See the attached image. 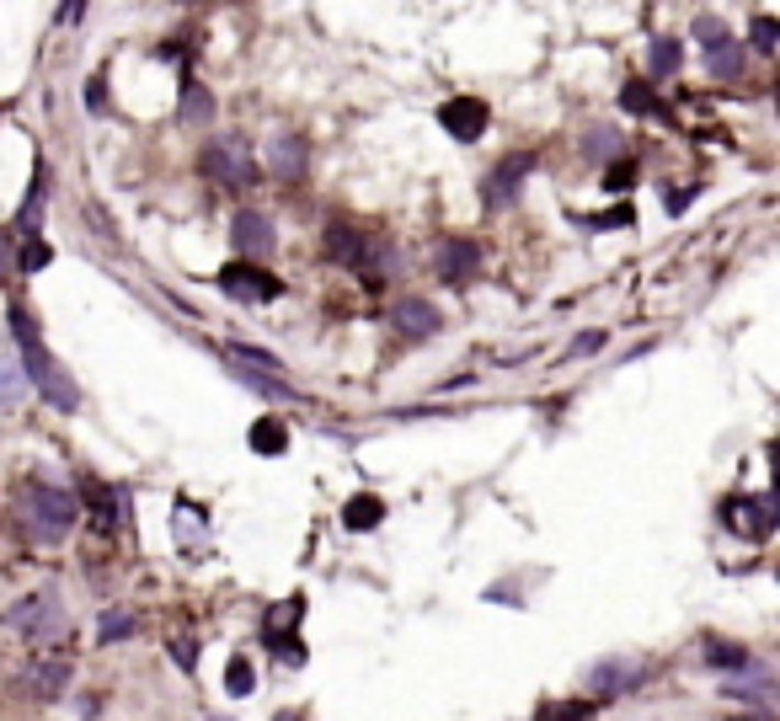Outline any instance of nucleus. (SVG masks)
Wrapping results in <instances>:
<instances>
[{"mask_svg":"<svg viewBox=\"0 0 780 721\" xmlns=\"http://www.w3.org/2000/svg\"><path fill=\"white\" fill-rule=\"evenodd\" d=\"M204 171L214 182H225V188H251L257 182V166H251L241 139H214L204 150Z\"/></svg>","mask_w":780,"mask_h":721,"instance_id":"0eeeda50","label":"nucleus"},{"mask_svg":"<svg viewBox=\"0 0 780 721\" xmlns=\"http://www.w3.org/2000/svg\"><path fill=\"white\" fill-rule=\"evenodd\" d=\"M273 240H279V230H273V219H268L262 209H241V214L230 219V246H236V257H247V262L268 257Z\"/></svg>","mask_w":780,"mask_h":721,"instance_id":"6e6552de","label":"nucleus"},{"mask_svg":"<svg viewBox=\"0 0 780 721\" xmlns=\"http://www.w3.org/2000/svg\"><path fill=\"white\" fill-rule=\"evenodd\" d=\"M128 631H134V615H124V609H108L97 620V641H124Z\"/></svg>","mask_w":780,"mask_h":721,"instance_id":"7c9ffc66","label":"nucleus"},{"mask_svg":"<svg viewBox=\"0 0 780 721\" xmlns=\"http://www.w3.org/2000/svg\"><path fill=\"white\" fill-rule=\"evenodd\" d=\"M273 721H305V717H299V711H279V717H273Z\"/></svg>","mask_w":780,"mask_h":721,"instance_id":"79ce46f5","label":"nucleus"},{"mask_svg":"<svg viewBox=\"0 0 780 721\" xmlns=\"http://www.w3.org/2000/svg\"><path fill=\"white\" fill-rule=\"evenodd\" d=\"M391 320H396V331L407 337V342H428L433 331H439V311L428 305V300H396V311H391Z\"/></svg>","mask_w":780,"mask_h":721,"instance_id":"4468645a","label":"nucleus"},{"mask_svg":"<svg viewBox=\"0 0 780 721\" xmlns=\"http://www.w3.org/2000/svg\"><path fill=\"white\" fill-rule=\"evenodd\" d=\"M748 38H754L759 54H776L780 48V22L776 16H754V33H748Z\"/></svg>","mask_w":780,"mask_h":721,"instance_id":"473e14b6","label":"nucleus"},{"mask_svg":"<svg viewBox=\"0 0 780 721\" xmlns=\"http://www.w3.org/2000/svg\"><path fill=\"white\" fill-rule=\"evenodd\" d=\"M705 59H711V76L716 80H738L743 76V48L733 38H722L716 48H705Z\"/></svg>","mask_w":780,"mask_h":721,"instance_id":"5701e85b","label":"nucleus"},{"mask_svg":"<svg viewBox=\"0 0 780 721\" xmlns=\"http://www.w3.org/2000/svg\"><path fill=\"white\" fill-rule=\"evenodd\" d=\"M182 91H188V102H182V119H188V123H204L208 113H214V108H208V97L199 91V86H182Z\"/></svg>","mask_w":780,"mask_h":721,"instance_id":"f704fd0d","label":"nucleus"},{"mask_svg":"<svg viewBox=\"0 0 780 721\" xmlns=\"http://www.w3.org/2000/svg\"><path fill=\"white\" fill-rule=\"evenodd\" d=\"M251 684H257V674H251V663H247V657L236 652V657L225 663V689H230L236 700H247V695H251Z\"/></svg>","mask_w":780,"mask_h":721,"instance_id":"c85d7f7f","label":"nucleus"},{"mask_svg":"<svg viewBox=\"0 0 780 721\" xmlns=\"http://www.w3.org/2000/svg\"><path fill=\"white\" fill-rule=\"evenodd\" d=\"M208 721H230V717H208Z\"/></svg>","mask_w":780,"mask_h":721,"instance_id":"c03bdc74","label":"nucleus"},{"mask_svg":"<svg viewBox=\"0 0 780 721\" xmlns=\"http://www.w3.org/2000/svg\"><path fill=\"white\" fill-rule=\"evenodd\" d=\"M722 523L743 534V540H770L776 534V497H727L722 503Z\"/></svg>","mask_w":780,"mask_h":721,"instance_id":"423d86ee","label":"nucleus"},{"mask_svg":"<svg viewBox=\"0 0 780 721\" xmlns=\"http://www.w3.org/2000/svg\"><path fill=\"white\" fill-rule=\"evenodd\" d=\"M364 251H370V240L359 236L348 219H331L327 225V257L331 262H342V268H364Z\"/></svg>","mask_w":780,"mask_h":721,"instance_id":"f3484780","label":"nucleus"},{"mask_svg":"<svg viewBox=\"0 0 780 721\" xmlns=\"http://www.w3.org/2000/svg\"><path fill=\"white\" fill-rule=\"evenodd\" d=\"M696 38H705V48H716V43L727 38V27H722L716 16H700V22H696Z\"/></svg>","mask_w":780,"mask_h":721,"instance_id":"e433bc0d","label":"nucleus"},{"mask_svg":"<svg viewBox=\"0 0 780 721\" xmlns=\"http://www.w3.org/2000/svg\"><path fill=\"white\" fill-rule=\"evenodd\" d=\"M705 663H711V668L738 674V668H748V652H743V646H733V641H711V646H705Z\"/></svg>","mask_w":780,"mask_h":721,"instance_id":"cd10ccee","label":"nucleus"},{"mask_svg":"<svg viewBox=\"0 0 780 721\" xmlns=\"http://www.w3.org/2000/svg\"><path fill=\"white\" fill-rule=\"evenodd\" d=\"M642 679H647V663H625V657H599L588 668L594 695H625V689H636Z\"/></svg>","mask_w":780,"mask_h":721,"instance_id":"f8f14e48","label":"nucleus"},{"mask_svg":"<svg viewBox=\"0 0 780 721\" xmlns=\"http://www.w3.org/2000/svg\"><path fill=\"white\" fill-rule=\"evenodd\" d=\"M5 320H11V337H16V348H22V374H27V385H38V396L48 401V406L76 412V406H81V391H76L70 369L43 348L38 316L27 311V300H11V305H5Z\"/></svg>","mask_w":780,"mask_h":721,"instance_id":"f257e3e1","label":"nucleus"},{"mask_svg":"<svg viewBox=\"0 0 780 721\" xmlns=\"http://www.w3.org/2000/svg\"><path fill=\"white\" fill-rule=\"evenodd\" d=\"M48 262H54V246H48L43 236H22V257H16V268H22V273H43Z\"/></svg>","mask_w":780,"mask_h":721,"instance_id":"bb28decb","label":"nucleus"},{"mask_svg":"<svg viewBox=\"0 0 780 721\" xmlns=\"http://www.w3.org/2000/svg\"><path fill=\"white\" fill-rule=\"evenodd\" d=\"M76 519H81V497L70 486H59L48 476L22 481V523L33 529V540L54 545V540H65L76 529Z\"/></svg>","mask_w":780,"mask_h":721,"instance_id":"f03ea898","label":"nucleus"},{"mask_svg":"<svg viewBox=\"0 0 780 721\" xmlns=\"http://www.w3.org/2000/svg\"><path fill=\"white\" fill-rule=\"evenodd\" d=\"M653 86H647V80H631V86H625V91H620V108H625V113H653Z\"/></svg>","mask_w":780,"mask_h":721,"instance_id":"2f4dec72","label":"nucleus"},{"mask_svg":"<svg viewBox=\"0 0 780 721\" xmlns=\"http://www.w3.org/2000/svg\"><path fill=\"white\" fill-rule=\"evenodd\" d=\"M748 721H770V717H748Z\"/></svg>","mask_w":780,"mask_h":721,"instance_id":"37998d69","label":"nucleus"},{"mask_svg":"<svg viewBox=\"0 0 780 721\" xmlns=\"http://www.w3.org/2000/svg\"><path fill=\"white\" fill-rule=\"evenodd\" d=\"M433 268H439V279L444 283H471L482 273V246L471 236H450L439 240V257H433Z\"/></svg>","mask_w":780,"mask_h":721,"instance_id":"1a4fd4ad","label":"nucleus"},{"mask_svg":"<svg viewBox=\"0 0 780 721\" xmlns=\"http://www.w3.org/2000/svg\"><path fill=\"white\" fill-rule=\"evenodd\" d=\"M86 108H91V113H102V108H108V80L102 76L86 80Z\"/></svg>","mask_w":780,"mask_h":721,"instance_id":"4c0bfd02","label":"nucleus"},{"mask_svg":"<svg viewBox=\"0 0 780 721\" xmlns=\"http://www.w3.org/2000/svg\"><path fill=\"white\" fill-rule=\"evenodd\" d=\"M214 283L225 289V300H241V305H273L279 294H284V279L279 273H268L262 262H247V257H236V262H225Z\"/></svg>","mask_w":780,"mask_h":721,"instance_id":"20e7f679","label":"nucleus"},{"mask_svg":"<svg viewBox=\"0 0 780 721\" xmlns=\"http://www.w3.org/2000/svg\"><path fill=\"white\" fill-rule=\"evenodd\" d=\"M588 230H631L636 225V209L631 203H615V209H604V214H577Z\"/></svg>","mask_w":780,"mask_h":721,"instance_id":"393cba45","label":"nucleus"},{"mask_svg":"<svg viewBox=\"0 0 780 721\" xmlns=\"http://www.w3.org/2000/svg\"><path fill=\"white\" fill-rule=\"evenodd\" d=\"M22 396H27V374H22V363L0 359V406H16Z\"/></svg>","mask_w":780,"mask_h":721,"instance_id":"a878e982","label":"nucleus"},{"mask_svg":"<svg viewBox=\"0 0 780 721\" xmlns=\"http://www.w3.org/2000/svg\"><path fill=\"white\" fill-rule=\"evenodd\" d=\"M230 369H236V380L247 385V391H257V396L268 401H299V391H289L284 374H273V369H257V363H241V359H225Z\"/></svg>","mask_w":780,"mask_h":721,"instance_id":"a211bd4d","label":"nucleus"},{"mask_svg":"<svg viewBox=\"0 0 780 721\" xmlns=\"http://www.w3.org/2000/svg\"><path fill=\"white\" fill-rule=\"evenodd\" d=\"M380 519H385V503H380L374 492H359V497H348V503H342V523H348L353 534L380 529Z\"/></svg>","mask_w":780,"mask_h":721,"instance_id":"aec40b11","label":"nucleus"},{"mask_svg":"<svg viewBox=\"0 0 780 721\" xmlns=\"http://www.w3.org/2000/svg\"><path fill=\"white\" fill-rule=\"evenodd\" d=\"M631 182H636V166H625V160L604 171V188H631Z\"/></svg>","mask_w":780,"mask_h":721,"instance_id":"58836bf2","label":"nucleus"},{"mask_svg":"<svg viewBox=\"0 0 780 721\" xmlns=\"http://www.w3.org/2000/svg\"><path fill=\"white\" fill-rule=\"evenodd\" d=\"M530 166H534L530 156H508V160H502V166L493 171V177H487V188H482V203H493V209H497V203H508L513 193H519V188H524Z\"/></svg>","mask_w":780,"mask_h":721,"instance_id":"2eb2a0df","label":"nucleus"},{"mask_svg":"<svg viewBox=\"0 0 780 721\" xmlns=\"http://www.w3.org/2000/svg\"><path fill=\"white\" fill-rule=\"evenodd\" d=\"M70 674H76V663H70L65 652L54 657V646H48V657H38V663L22 668V684H27V695H38V700H59L65 684H70Z\"/></svg>","mask_w":780,"mask_h":721,"instance_id":"9b49d317","label":"nucleus"},{"mask_svg":"<svg viewBox=\"0 0 780 721\" xmlns=\"http://www.w3.org/2000/svg\"><path fill=\"white\" fill-rule=\"evenodd\" d=\"M81 5L86 0H65V22H76V16H81Z\"/></svg>","mask_w":780,"mask_h":721,"instance_id":"ea45409f","label":"nucleus"},{"mask_svg":"<svg viewBox=\"0 0 780 721\" xmlns=\"http://www.w3.org/2000/svg\"><path fill=\"white\" fill-rule=\"evenodd\" d=\"M594 717V700H540L534 721H588Z\"/></svg>","mask_w":780,"mask_h":721,"instance_id":"b1692460","label":"nucleus"},{"mask_svg":"<svg viewBox=\"0 0 780 721\" xmlns=\"http://www.w3.org/2000/svg\"><path fill=\"white\" fill-rule=\"evenodd\" d=\"M299 615H305V599L294 594V599H284L279 609H268V620H262V641L284 657L289 668H299V663H305V646H299Z\"/></svg>","mask_w":780,"mask_h":721,"instance_id":"39448f33","label":"nucleus"},{"mask_svg":"<svg viewBox=\"0 0 780 721\" xmlns=\"http://www.w3.org/2000/svg\"><path fill=\"white\" fill-rule=\"evenodd\" d=\"M251 449H257V454H284V449H289V428L279 423V417L251 423Z\"/></svg>","mask_w":780,"mask_h":721,"instance_id":"4be33fe9","label":"nucleus"},{"mask_svg":"<svg viewBox=\"0 0 780 721\" xmlns=\"http://www.w3.org/2000/svg\"><path fill=\"white\" fill-rule=\"evenodd\" d=\"M5 626L16 631L22 641H33V646H59V641L70 636V615H65V604L54 588H43V594H27L22 604H11L5 609Z\"/></svg>","mask_w":780,"mask_h":721,"instance_id":"7ed1b4c3","label":"nucleus"},{"mask_svg":"<svg viewBox=\"0 0 780 721\" xmlns=\"http://www.w3.org/2000/svg\"><path fill=\"white\" fill-rule=\"evenodd\" d=\"M171 663H177L182 674H193V668H199V641L193 636H171Z\"/></svg>","mask_w":780,"mask_h":721,"instance_id":"72a5a7b5","label":"nucleus"},{"mask_svg":"<svg viewBox=\"0 0 780 721\" xmlns=\"http://www.w3.org/2000/svg\"><path fill=\"white\" fill-rule=\"evenodd\" d=\"M439 123L450 128V139L471 145V139L487 134V102H482V97H450V102L439 108Z\"/></svg>","mask_w":780,"mask_h":721,"instance_id":"9d476101","label":"nucleus"},{"mask_svg":"<svg viewBox=\"0 0 780 721\" xmlns=\"http://www.w3.org/2000/svg\"><path fill=\"white\" fill-rule=\"evenodd\" d=\"M43 203H48V166H33V188H27V199L16 209V230L22 236H38V219H43Z\"/></svg>","mask_w":780,"mask_h":721,"instance_id":"6ab92c4d","label":"nucleus"},{"mask_svg":"<svg viewBox=\"0 0 780 721\" xmlns=\"http://www.w3.org/2000/svg\"><path fill=\"white\" fill-rule=\"evenodd\" d=\"M620 145H625V139H620V128H604V123L583 134V150H588V156H615Z\"/></svg>","mask_w":780,"mask_h":721,"instance_id":"c756f323","label":"nucleus"},{"mask_svg":"<svg viewBox=\"0 0 780 721\" xmlns=\"http://www.w3.org/2000/svg\"><path fill=\"white\" fill-rule=\"evenodd\" d=\"M81 497H86V508H91V519L102 523V529H118L124 523V492L118 486H108V481H97V476H86L81 481Z\"/></svg>","mask_w":780,"mask_h":721,"instance_id":"ddd939ff","label":"nucleus"},{"mask_svg":"<svg viewBox=\"0 0 780 721\" xmlns=\"http://www.w3.org/2000/svg\"><path fill=\"white\" fill-rule=\"evenodd\" d=\"M604 342H610L604 331H583V337H577V342H573V348H567V353H573V359H588V353H599Z\"/></svg>","mask_w":780,"mask_h":721,"instance_id":"c9c22d12","label":"nucleus"},{"mask_svg":"<svg viewBox=\"0 0 780 721\" xmlns=\"http://www.w3.org/2000/svg\"><path fill=\"white\" fill-rule=\"evenodd\" d=\"M5 268H11V246H5V236H0V279H5Z\"/></svg>","mask_w":780,"mask_h":721,"instance_id":"a19ab883","label":"nucleus"},{"mask_svg":"<svg viewBox=\"0 0 780 721\" xmlns=\"http://www.w3.org/2000/svg\"><path fill=\"white\" fill-rule=\"evenodd\" d=\"M679 65H685V48H679L674 38H653V48H647V70H653V80H668Z\"/></svg>","mask_w":780,"mask_h":721,"instance_id":"412c9836","label":"nucleus"},{"mask_svg":"<svg viewBox=\"0 0 780 721\" xmlns=\"http://www.w3.org/2000/svg\"><path fill=\"white\" fill-rule=\"evenodd\" d=\"M305 160H310V145H305L299 134H279V139L268 145V171L284 177V182H294V177L305 171Z\"/></svg>","mask_w":780,"mask_h":721,"instance_id":"dca6fc26","label":"nucleus"}]
</instances>
